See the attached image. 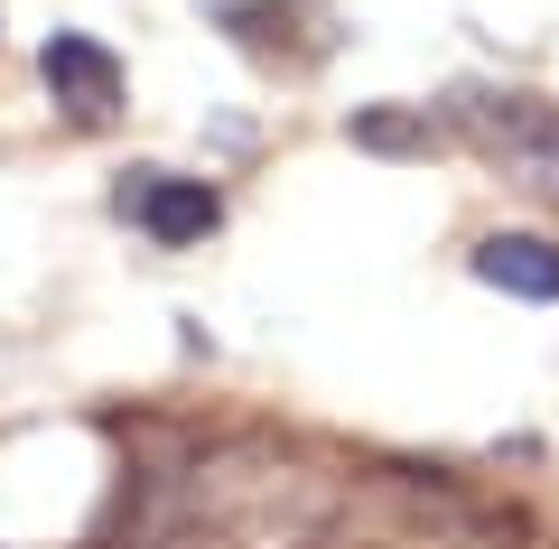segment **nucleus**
<instances>
[{
  "instance_id": "1",
  "label": "nucleus",
  "mask_w": 559,
  "mask_h": 549,
  "mask_svg": "<svg viewBox=\"0 0 559 549\" xmlns=\"http://www.w3.org/2000/svg\"><path fill=\"white\" fill-rule=\"evenodd\" d=\"M448 121H457V140L495 177H513L522 196L559 205V103L550 94H522V84H457V94H448Z\"/></svg>"
},
{
  "instance_id": "2",
  "label": "nucleus",
  "mask_w": 559,
  "mask_h": 549,
  "mask_svg": "<svg viewBox=\"0 0 559 549\" xmlns=\"http://www.w3.org/2000/svg\"><path fill=\"white\" fill-rule=\"evenodd\" d=\"M121 215L140 224V234L159 242V252H187V242H205L224 224V196L205 187V177H168V168H140L131 187H121Z\"/></svg>"
},
{
  "instance_id": "3",
  "label": "nucleus",
  "mask_w": 559,
  "mask_h": 549,
  "mask_svg": "<svg viewBox=\"0 0 559 549\" xmlns=\"http://www.w3.org/2000/svg\"><path fill=\"white\" fill-rule=\"evenodd\" d=\"M38 75H47V94H57L75 121H112V112H121V57H112L103 38L57 28V38L38 47Z\"/></svg>"
},
{
  "instance_id": "4",
  "label": "nucleus",
  "mask_w": 559,
  "mask_h": 549,
  "mask_svg": "<svg viewBox=\"0 0 559 549\" xmlns=\"http://www.w3.org/2000/svg\"><path fill=\"white\" fill-rule=\"evenodd\" d=\"M476 279L503 298H559V242L540 234H485L476 242Z\"/></svg>"
},
{
  "instance_id": "5",
  "label": "nucleus",
  "mask_w": 559,
  "mask_h": 549,
  "mask_svg": "<svg viewBox=\"0 0 559 549\" xmlns=\"http://www.w3.org/2000/svg\"><path fill=\"white\" fill-rule=\"evenodd\" d=\"M429 140H439V131L411 121V112H355V150H401V158H411V150H429Z\"/></svg>"
},
{
  "instance_id": "6",
  "label": "nucleus",
  "mask_w": 559,
  "mask_h": 549,
  "mask_svg": "<svg viewBox=\"0 0 559 549\" xmlns=\"http://www.w3.org/2000/svg\"><path fill=\"white\" fill-rule=\"evenodd\" d=\"M140 549H242V540H234L224 522H168L159 540H140Z\"/></svg>"
}]
</instances>
